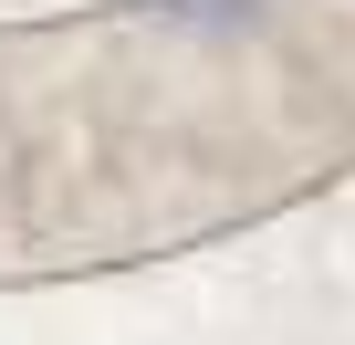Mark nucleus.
Masks as SVG:
<instances>
[{"label":"nucleus","instance_id":"nucleus-1","mask_svg":"<svg viewBox=\"0 0 355 345\" xmlns=\"http://www.w3.org/2000/svg\"><path fill=\"white\" fill-rule=\"evenodd\" d=\"M167 22H199V32H230V22H251L261 0H157Z\"/></svg>","mask_w":355,"mask_h":345}]
</instances>
